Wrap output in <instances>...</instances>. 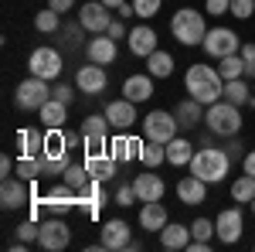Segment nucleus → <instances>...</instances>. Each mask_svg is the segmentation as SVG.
<instances>
[{
  "label": "nucleus",
  "instance_id": "obj_1",
  "mask_svg": "<svg viewBox=\"0 0 255 252\" xmlns=\"http://www.w3.org/2000/svg\"><path fill=\"white\" fill-rule=\"evenodd\" d=\"M184 89H187V96H194L197 102H204V106H211L218 99H225V78L218 72V65H191L187 68V75H184Z\"/></svg>",
  "mask_w": 255,
  "mask_h": 252
},
{
  "label": "nucleus",
  "instance_id": "obj_2",
  "mask_svg": "<svg viewBox=\"0 0 255 252\" xmlns=\"http://www.w3.org/2000/svg\"><path fill=\"white\" fill-rule=\"evenodd\" d=\"M228 171H232V157L225 147H201L191 160V174H197L208 184H221L228 177Z\"/></svg>",
  "mask_w": 255,
  "mask_h": 252
},
{
  "label": "nucleus",
  "instance_id": "obj_3",
  "mask_svg": "<svg viewBox=\"0 0 255 252\" xmlns=\"http://www.w3.org/2000/svg\"><path fill=\"white\" fill-rule=\"evenodd\" d=\"M170 34H174V41H180L184 48L204 44V38H208V20H204V14L194 10V7H180L174 17H170Z\"/></svg>",
  "mask_w": 255,
  "mask_h": 252
},
{
  "label": "nucleus",
  "instance_id": "obj_4",
  "mask_svg": "<svg viewBox=\"0 0 255 252\" xmlns=\"http://www.w3.org/2000/svg\"><path fill=\"white\" fill-rule=\"evenodd\" d=\"M204 123L218 136H235L242 130V106L228 102V99H218V102H211L204 109Z\"/></svg>",
  "mask_w": 255,
  "mask_h": 252
},
{
  "label": "nucleus",
  "instance_id": "obj_5",
  "mask_svg": "<svg viewBox=\"0 0 255 252\" xmlns=\"http://www.w3.org/2000/svg\"><path fill=\"white\" fill-rule=\"evenodd\" d=\"M51 99V89H48V78H38V75H31V78H24L17 85V92H14V102H17V109L20 113H38L41 106Z\"/></svg>",
  "mask_w": 255,
  "mask_h": 252
},
{
  "label": "nucleus",
  "instance_id": "obj_6",
  "mask_svg": "<svg viewBox=\"0 0 255 252\" xmlns=\"http://www.w3.org/2000/svg\"><path fill=\"white\" fill-rule=\"evenodd\" d=\"M79 133H82L85 154H106L109 150V119H106V113L102 116H85Z\"/></svg>",
  "mask_w": 255,
  "mask_h": 252
},
{
  "label": "nucleus",
  "instance_id": "obj_7",
  "mask_svg": "<svg viewBox=\"0 0 255 252\" xmlns=\"http://www.w3.org/2000/svg\"><path fill=\"white\" fill-rule=\"evenodd\" d=\"M242 44H245V41L238 38L232 27H211L201 48H204L211 58H225V55H238V51H242Z\"/></svg>",
  "mask_w": 255,
  "mask_h": 252
},
{
  "label": "nucleus",
  "instance_id": "obj_8",
  "mask_svg": "<svg viewBox=\"0 0 255 252\" xmlns=\"http://www.w3.org/2000/svg\"><path fill=\"white\" fill-rule=\"evenodd\" d=\"M68 242H72V229H68V222L61 215H51L48 222H41V239H38L41 249L61 252V249H68Z\"/></svg>",
  "mask_w": 255,
  "mask_h": 252
},
{
  "label": "nucleus",
  "instance_id": "obj_9",
  "mask_svg": "<svg viewBox=\"0 0 255 252\" xmlns=\"http://www.w3.org/2000/svg\"><path fill=\"white\" fill-rule=\"evenodd\" d=\"M177 116L174 113H167V109H153L150 116L143 119V136L146 140H157V143H170L177 136Z\"/></svg>",
  "mask_w": 255,
  "mask_h": 252
},
{
  "label": "nucleus",
  "instance_id": "obj_10",
  "mask_svg": "<svg viewBox=\"0 0 255 252\" xmlns=\"http://www.w3.org/2000/svg\"><path fill=\"white\" fill-rule=\"evenodd\" d=\"M27 72L38 78H48V82H55V78L61 75V55L55 51V48H34L31 51V58H27Z\"/></svg>",
  "mask_w": 255,
  "mask_h": 252
},
{
  "label": "nucleus",
  "instance_id": "obj_11",
  "mask_svg": "<svg viewBox=\"0 0 255 252\" xmlns=\"http://www.w3.org/2000/svg\"><path fill=\"white\" fill-rule=\"evenodd\" d=\"M79 24L92 34H106L109 24H113V7H106L102 0H89L79 7Z\"/></svg>",
  "mask_w": 255,
  "mask_h": 252
},
{
  "label": "nucleus",
  "instance_id": "obj_12",
  "mask_svg": "<svg viewBox=\"0 0 255 252\" xmlns=\"http://www.w3.org/2000/svg\"><path fill=\"white\" fill-rule=\"evenodd\" d=\"M242 232H245L242 205H238V208H225V212H218V218H215V235H218V242L235 246L238 239H242Z\"/></svg>",
  "mask_w": 255,
  "mask_h": 252
},
{
  "label": "nucleus",
  "instance_id": "obj_13",
  "mask_svg": "<svg viewBox=\"0 0 255 252\" xmlns=\"http://www.w3.org/2000/svg\"><path fill=\"white\" fill-rule=\"evenodd\" d=\"M99 246H102L106 252L136 249V242L129 239V225H126L123 218H109V222L102 225V239H99Z\"/></svg>",
  "mask_w": 255,
  "mask_h": 252
},
{
  "label": "nucleus",
  "instance_id": "obj_14",
  "mask_svg": "<svg viewBox=\"0 0 255 252\" xmlns=\"http://www.w3.org/2000/svg\"><path fill=\"white\" fill-rule=\"evenodd\" d=\"M27 201H31L27 181H24V177H3V184H0V208H3V212H17Z\"/></svg>",
  "mask_w": 255,
  "mask_h": 252
},
{
  "label": "nucleus",
  "instance_id": "obj_15",
  "mask_svg": "<svg viewBox=\"0 0 255 252\" xmlns=\"http://www.w3.org/2000/svg\"><path fill=\"white\" fill-rule=\"evenodd\" d=\"M75 85H79V92H85V96H99V92H106V85H109L106 68L96 65V61L82 65L79 72H75Z\"/></svg>",
  "mask_w": 255,
  "mask_h": 252
},
{
  "label": "nucleus",
  "instance_id": "obj_16",
  "mask_svg": "<svg viewBox=\"0 0 255 252\" xmlns=\"http://www.w3.org/2000/svg\"><path fill=\"white\" fill-rule=\"evenodd\" d=\"M143 140H146V136H143ZM143 140H139V136H129L126 130H119V133L109 140V157H113L116 164L139 160V147H143Z\"/></svg>",
  "mask_w": 255,
  "mask_h": 252
},
{
  "label": "nucleus",
  "instance_id": "obj_17",
  "mask_svg": "<svg viewBox=\"0 0 255 252\" xmlns=\"http://www.w3.org/2000/svg\"><path fill=\"white\" fill-rule=\"evenodd\" d=\"M129 55H136V58H150L153 51H157V31L150 27V24H136L133 31H129Z\"/></svg>",
  "mask_w": 255,
  "mask_h": 252
},
{
  "label": "nucleus",
  "instance_id": "obj_18",
  "mask_svg": "<svg viewBox=\"0 0 255 252\" xmlns=\"http://www.w3.org/2000/svg\"><path fill=\"white\" fill-rule=\"evenodd\" d=\"M106 119H109V126L113 130H129L133 123H136V102H129V99H113L109 106H106Z\"/></svg>",
  "mask_w": 255,
  "mask_h": 252
},
{
  "label": "nucleus",
  "instance_id": "obj_19",
  "mask_svg": "<svg viewBox=\"0 0 255 252\" xmlns=\"http://www.w3.org/2000/svg\"><path fill=\"white\" fill-rule=\"evenodd\" d=\"M133 188H136V198H139V201H160V198H163V191H167L163 177H160L153 167H146V174H136Z\"/></svg>",
  "mask_w": 255,
  "mask_h": 252
},
{
  "label": "nucleus",
  "instance_id": "obj_20",
  "mask_svg": "<svg viewBox=\"0 0 255 252\" xmlns=\"http://www.w3.org/2000/svg\"><path fill=\"white\" fill-rule=\"evenodd\" d=\"M170 222V215L167 208L160 205V201H143V208H139V229L143 232H163V225Z\"/></svg>",
  "mask_w": 255,
  "mask_h": 252
},
{
  "label": "nucleus",
  "instance_id": "obj_21",
  "mask_svg": "<svg viewBox=\"0 0 255 252\" xmlns=\"http://www.w3.org/2000/svg\"><path fill=\"white\" fill-rule=\"evenodd\" d=\"M99 205H106V191H102V181H89L85 188L79 191V201H75V208H85L89 218H99Z\"/></svg>",
  "mask_w": 255,
  "mask_h": 252
},
{
  "label": "nucleus",
  "instance_id": "obj_22",
  "mask_svg": "<svg viewBox=\"0 0 255 252\" xmlns=\"http://www.w3.org/2000/svg\"><path fill=\"white\" fill-rule=\"evenodd\" d=\"M177 198L184 201V205H201L204 198H208V181H201L197 174H187L177 181Z\"/></svg>",
  "mask_w": 255,
  "mask_h": 252
},
{
  "label": "nucleus",
  "instance_id": "obj_23",
  "mask_svg": "<svg viewBox=\"0 0 255 252\" xmlns=\"http://www.w3.org/2000/svg\"><path fill=\"white\" fill-rule=\"evenodd\" d=\"M85 55H89V61H96V65H113L116 55H119V48H116V41L109 38V34H99V38L89 41Z\"/></svg>",
  "mask_w": 255,
  "mask_h": 252
},
{
  "label": "nucleus",
  "instance_id": "obj_24",
  "mask_svg": "<svg viewBox=\"0 0 255 252\" xmlns=\"http://www.w3.org/2000/svg\"><path fill=\"white\" fill-rule=\"evenodd\" d=\"M38 116H41V126L44 130H65V119H68V106L65 102H58V99L51 96L44 106L38 109Z\"/></svg>",
  "mask_w": 255,
  "mask_h": 252
},
{
  "label": "nucleus",
  "instance_id": "obj_25",
  "mask_svg": "<svg viewBox=\"0 0 255 252\" xmlns=\"http://www.w3.org/2000/svg\"><path fill=\"white\" fill-rule=\"evenodd\" d=\"M204 102H197L194 96H187V99H180L177 102V109H174V116H177V123L184 126V130H191V126H197L201 119H204Z\"/></svg>",
  "mask_w": 255,
  "mask_h": 252
},
{
  "label": "nucleus",
  "instance_id": "obj_26",
  "mask_svg": "<svg viewBox=\"0 0 255 252\" xmlns=\"http://www.w3.org/2000/svg\"><path fill=\"white\" fill-rule=\"evenodd\" d=\"M191 239H194V235H191V225L184 229V225H170V222H167L163 232H160V246L167 252H180V249L191 246Z\"/></svg>",
  "mask_w": 255,
  "mask_h": 252
},
{
  "label": "nucleus",
  "instance_id": "obj_27",
  "mask_svg": "<svg viewBox=\"0 0 255 252\" xmlns=\"http://www.w3.org/2000/svg\"><path fill=\"white\" fill-rule=\"evenodd\" d=\"M123 96L129 99V102H146V99L153 96V75L146 72V75H129L123 82Z\"/></svg>",
  "mask_w": 255,
  "mask_h": 252
},
{
  "label": "nucleus",
  "instance_id": "obj_28",
  "mask_svg": "<svg viewBox=\"0 0 255 252\" xmlns=\"http://www.w3.org/2000/svg\"><path fill=\"white\" fill-rule=\"evenodd\" d=\"M194 154H197L194 143L184 140V136H174V140L167 143V164H174V167H191Z\"/></svg>",
  "mask_w": 255,
  "mask_h": 252
},
{
  "label": "nucleus",
  "instance_id": "obj_29",
  "mask_svg": "<svg viewBox=\"0 0 255 252\" xmlns=\"http://www.w3.org/2000/svg\"><path fill=\"white\" fill-rule=\"evenodd\" d=\"M85 167H89V174L96 177V181H109V177H116V160L106 154H85Z\"/></svg>",
  "mask_w": 255,
  "mask_h": 252
},
{
  "label": "nucleus",
  "instance_id": "obj_30",
  "mask_svg": "<svg viewBox=\"0 0 255 252\" xmlns=\"http://www.w3.org/2000/svg\"><path fill=\"white\" fill-rule=\"evenodd\" d=\"M146 72H150L153 78H170L174 75V55L163 51V48H157V51L146 58Z\"/></svg>",
  "mask_w": 255,
  "mask_h": 252
},
{
  "label": "nucleus",
  "instance_id": "obj_31",
  "mask_svg": "<svg viewBox=\"0 0 255 252\" xmlns=\"http://www.w3.org/2000/svg\"><path fill=\"white\" fill-rule=\"evenodd\" d=\"M17 147L24 157H41L44 154V133L41 130H17Z\"/></svg>",
  "mask_w": 255,
  "mask_h": 252
},
{
  "label": "nucleus",
  "instance_id": "obj_32",
  "mask_svg": "<svg viewBox=\"0 0 255 252\" xmlns=\"http://www.w3.org/2000/svg\"><path fill=\"white\" fill-rule=\"evenodd\" d=\"M163 160H167V143H157V140H143V147H139V164L157 171Z\"/></svg>",
  "mask_w": 255,
  "mask_h": 252
},
{
  "label": "nucleus",
  "instance_id": "obj_33",
  "mask_svg": "<svg viewBox=\"0 0 255 252\" xmlns=\"http://www.w3.org/2000/svg\"><path fill=\"white\" fill-rule=\"evenodd\" d=\"M225 99L235 102V106H249V99H252V82H249V78H228V82H225Z\"/></svg>",
  "mask_w": 255,
  "mask_h": 252
},
{
  "label": "nucleus",
  "instance_id": "obj_34",
  "mask_svg": "<svg viewBox=\"0 0 255 252\" xmlns=\"http://www.w3.org/2000/svg\"><path fill=\"white\" fill-rule=\"evenodd\" d=\"M255 198V177L252 174H242L232 181V201H238V205H252Z\"/></svg>",
  "mask_w": 255,
  "mask_h": 252
},
{
  "label": "nucleus",
  "instance_id": "obj_35",
  "mask_svg": "<svg viewBox=\"0 0 255 252\" xmlns=\"http://www.w3.org/2000/svg\"><path fill=\"white\" fill-rule=\"evenodd\" d=\"M218 72H221L225 82L228 78H245V58L242 55H225V58H218Z\"/></svg>",
  "mask_w": 255,
  "mask_h": 252
},
{
  "label": "nucleus",
  "instance_id": "obj_36",
  "mask_svg": "<svg viewBox=\"0 0 255 252\" xmlns=\"http://www.w3.org/2000/svg\"><path fill=\"white\" fill-rule=\"evenodd\" d=\"M61 181H68V184H72L75 191H82V188H85V184L92 181V174H89L85 160H82V164H75V160H72V164L65 167V174H61Z\"/></svg>",
  "mask_w": 255,
  "mask_h": 252
},
{
  "label": "nucleus",
  "instance_id": "obj_37",
  "mask_svg": "<svg viewBox=\"0 0 255 252\" xmlns=\"http://www.w3.org/2000/svg\"><path fill=\"white\" fill-rule=\"evenodd\" d=\"M34 27H38L41 34H55V31L61 27V14H58V10H51V7H48V10H38Z\"/></svg>",
  "mask_w": 255,
  "mask_h": 252
},
{
  "label": "nucleus",
  "instance_id": "obj_38",
  "mask_svg": "<svg viewBox=\"0 0 255 252\" xmlns=\"http://www.w3.org/2000/svg\"><path fill=\"white\" fill-rule=\"evenodd\" d=\"M17 177L24 181H38L41 177V157H17Z\"/></svg>",
  "mask_w": 255,
  "mask_h": 252
},
{
  "label": "nucleus",
  "instance_id": "obj_39",
  "mask_svg": "<svg viewBox=\"0 0 255 252\" xmlns=\"http://www.w3.org/2000/svg\"><path fill=\"white\" fill-rule=\"evenodd\" d=\"M17 239H20V242H38V239H41V225L34 222V218L20 222V225H17Z\"/></svg>",
  "mask_w": 255,
  "mask_h": 252
},
{
  "label": "nucleus",
  "instance_id": "obj_40",
  "mask_svg": "<svg viewBox=\"0 0 255 252\" xmlns=\"http://www.w3.org/2000/svg\"><path fill=\"white\" fill-rule=\"evenodd\" d=\"M228 14H232V17H238V20H249L255 14V0H232Z\"/></svg>",
  "mask_w": 255,
  "mask_h": 252
},
{
  "label": "nucleus",
  "instance_id": "obj_41",
  "mask_svg": "<svg viewBox=\"0 0 255 252\" xmlns=\"http://www.w3.org/2000/svg\"><path fill=\"white\" fill-rule=\"evenodd\" d=\"M191 235H194V239H204V242H211V235H215L211 218H194V222H191Z\"/></svg>",
  "mask_w": 255,
  "mask_h": 252
},
{
  "label": "nucleus",
  "instance_id": "obj_42",
  "mask_svg": "<svg viewBox=\"0 0 255 252\" xmlns=\"http://www.w3.org/2000/svg\"><path fill=\"white\" fill-rule=\"evenodd\" d=\"M160 3L163 0H133V10H136V17H157V10H160Z\"/></svg>",
  "mask_w": 255,
  "mask_h": 252
},
{
  "label": "nucleus",
  "instance_id": "obj_43",
  "mask_svg": "<svg viewBox=\"0 0 255 252\" xmlns=\"http://www.w3.org/2000/svg\"><path fill=\"white\" fill-rule=\"evenodd\" d=\"M133 201H139V198H136V188H133V184H119V191H116V205L129 208Z\"/></svg>",
  "mask_w": 255,
  "mask_h": 252
},
{
  "label": "nucleus",
  "instance_id": "obj_44",
  "mask_svg": "<svg viewBox=\"0 0 255 252\" xmlns=\"http://www.w3.org/2000/svg\"><path fill=\"white\" fill-rule=\"evenodd\" d=\"M61 34H65L68 44H79L82 34H85V27H82V24H61Z\"/></svg>",
  "mask_w": 255,
  "mask_h": 252
},
{
  "label": "nucleus",
  "instance_id": "obj_45",
  "mask_svg": "<svg viewBox=\"0 0 255 252\" xmlns=\"http://www.w3.org/2000/svg\"><path fill=\"white\" fill-rule=\"evenodd\" d=\"M228 7H232V0H204V10H208L211 17H221V14H228Z\"/></svg>",
  "mask_w": 255,
  "mask_h": 252
},
{
  "label": "nucleus",
  "instance_id": "obj_46",
  "mask_svg": "<svg viewBox=\"0 0 255 252\" xmlns=\"http://www.w3.org/2000/svg\"><path fill=\"white\" fill-rule=\"evenodd\" d=\"M51 96L58 99V102H65V106H68V102L75 99V92H72V85H55V89H51Z\"/></svg>",
  "mask_w": 255,
  "mask_h": 252
},
{
  "label": "nucleus",
  "instance_id": "obj_47",
  "mask_svg": "<svg viewBox=\"0 0 255 252\" xmlns=\"http://www.w3.org/2000/svg\"><path fill=\"white\" fill-rule=\"evenodd\" d=\"M106 34H109V38H113V41L126 38V24H123V20H116V17H113V24H109V31H106Z\"/></svg>",
  "mask_w": 255,
  "mask_h": 252
},
{
  "label": "nucleus",
  "instance_id": "obj_48",
  "mask_svg": "<svg viewBox=\"0 0 255 252\" xmlns=\"http://www.w3.org/2000/svg\"><path fill=\"white\" fill-rule=\"evenodd\" d=\"M48 7L58 14H68V10H75V0H48Z\"/></svg>",
  "mask_w": 255,
  "mask_h": 252
},
{
  "label": "nucleus",
  "instance_id": "obj_49",
  "mask_svg": "<svg viewBox=\"0 0 255 252\" xmlns=\"http://www.w3.org/2000/svg\"><path fill=\"white\" fill-rule=\"evenodd\" d=\"M242 171L255 177V150H249V154H245V160H242Z\"/></svg>",
  "mask_w": 255,
  "mask_h": 252
},
{
  "label": "nucleus",
  "instance_id": "obj_50",
  "mask_svg": "<svg viewBox=\"0 0 255 252\" xmlns=\"http://www.w3.org/2000/svg\"><path fill=\"white\" fill-rule=\"evenodd\" d=\"M10 171H14V160H10V157H0V174L10 177Z\"/></svg>",
  "mask_w": 255,
  "mask_h": 252
},
{
  "label": "nucleus",
  "instance_id": "obj_51",
  "mask_svg": "<svg viewBox=\"0 0 255 252\" xmlns=\"http://www.w3.org/2000/svg\"><path fill=\"white\" fill-rule=\"evenodd\" d=\"M225 150H228V157H232V160H238V154H242V143H235V140H232Z\"/></svg>",
  "mask_w": 255,
  "mask_h": 252
},
{
  "label": "nucleus",
  "instance_id": "obj_52",
  "mask_svg": "<svg viewBox=\"0 0 255 252\" xmlns=\"http://www.w3.org/2000/svg\"><path fill=\"white\" fill-rule=\"evenodd\" d=\"M106 7H119V3H126V0H102Z\"/></svg>",
  "mask_w": 255,
  "mask_h": 252
},
{
  "label": "nucleus",
  "instance_id": "obj_53",
  "mask_svg": "<svg viewBox=\"0 0 255 252\" xmlns=\"http://www.w3.org/2000/svg\"><path fill=\"white\" fill-rule=\"evenodd\" d=\"M249 208H252V215H255V198H252V205H249Z\"/></svg>",
  "mask_w": 255,
  "mask_h": 252
},
{
  "label": "nucleus",
  "instance_id": "obj_54",
  "mask_svg": "<svg viewBox=\"0 0 255 252\" xmlns=\"http://www.w3.org/2000/svg\"><path fill=\"white\" fill-rule=\"evenodd\" d=\"M252 92H255V82H252Z\"/></svg>",
  "mask_w": 255,
  "mask_h": 252
}]
</instances>
